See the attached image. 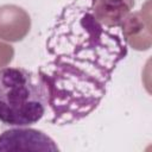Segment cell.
Instances as JSON below:
<instances>
[{
  "label": "cell",
  "instance_id": "obj_3",
  "mask_svg": "<svg viewBox=\"0 0 152 152\" xmlns=\"http://www.w3.org/2000/svg\"><path fill=\"white\" fill-rule=\"evenodd\" d=\"M7 150L59 151L50 137L33 128H13L0 134V151Z\"/></svg>",
  "mask_w": 152,
  "mask_h": 152
},
{
  "label": "cell",
  "instance_id": "obj_1",
  "mask_svg": "<svg viewBox=\"0 0 152 152\" xmlns=\"http://www.w3.org/2000/svg\"><path fill=\"white\" fill-rule=\"evenodd\" d=\"M93 2L66 4L46 38L48 59L37 74L45 91V115L53 125H70L88 116L100 104L112 72L127 55L122 26L101 21Z\"/></svg>",
  "mask_w": 152,
  "mask_h": 152
},
{
  "label": "cell",
  "instance_id": "obj_2",
  "mask_svg": "<svg viewBox=\"0 0 152 152\" xmlns=\"http://www.w3.org/2000/svg\"><path fill=\"white\" fill-rule=\"evenodd\" d=\"M46 110L45 91L38 74L24 68L0 70V121L8 126H30Z\"/></svg>",
  "mask_w": 152,
  "mask_h": 152
}]
</instances>
